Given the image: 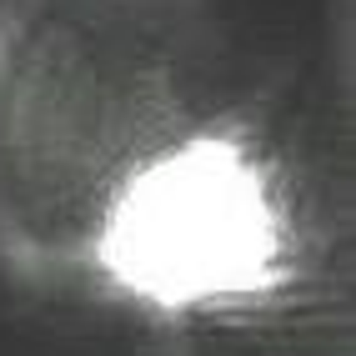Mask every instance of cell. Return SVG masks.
Returning <instances> with one entry per match:
<instances>
[{
  "mask_svg": "<svg viewBox=\"0 0 356 356\" xmlns=\"http://www.w3.org/2000/svg\"><path fill=\"white\" fill-rule=\"evenodd\" d=\"M211 0H0V266L96 271L121 191L186 140L211 76Z\"/></svg>",
  "mask_w": 356,
  "mask_h": 356,
  "instance_id": "6da1fadb",
  "label": "cell"
},
{
  "mask_svg": "<svg viewBox=\"0 0 356 356\" xmlns=\"http://www.w3.org/2000/svg\"><path fill=\"white\" fill-rule=\"evenodd\" d=\"M281 221L261 165L221 131H191L140 171L96 246V271L151 306L251 296L276 281Z\"/></svg>",
  "mask_w": 356,
  "mask_h": 356,
  "instance_id": "7a4b0ae2",
  "label": "cell"
}]
</instances>
